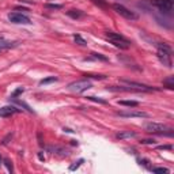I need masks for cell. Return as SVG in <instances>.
<instances>
[{
    "mask_svg": "<svg viewBox=\"0 0 174 174\" xmlns=\"http://www.w3.org/2000/svg\"><path fill=\"white\" fill-rule=\"evenodd\" d=\"M158 46V59L161 60V63L163 65H166L167 68L173 67V63H171V53H173V49H171L170 45L167 44H156Z\"/></svg>",
    "mask_w": 174,
    "mask_h": 174,
    "instance_id": "obj_1",
    "label": "cell"
},
{
    "mask_svg": "<svg viewBox=\"0 0 174 174\" xmlns=\"http://www.w3.org/2000/svg\"><path fill=\"white\" fill-rule=\"evenodd\" d=\"M106 40H109L110 44H113L116 48H120L122 50L131 48V41L126 40L124 36L119 33H114V31H107L106 33Z\"/></svg>",
    "mask_w": 174,
    "mask_h": 174,
    "instance_id": "obj_2",
    "label": "cell"
},
{
    "mask_svg": "<svg viewBox=\"0 0 174 174\" xmlns=\"http://www.w3.org/2000/svg\"><path fill=\"white\" fill-rule=\"evenodd\" d=\"M144 129L150 134H156V135H165V136H173L174 132L171 128H169L165 124H159V122H146Z\"/></svg>",
    "mask_w": 174,
    "mask_h": 174,
    "instance_id": "obj_3",
    "label": "cell"
},
{
    "mask_svg": "<svg viewBox=\"0 0 174 174\" xmlns=\"http://www.w3.org/2000/svg\"><path fill=\"white\" fill-rule=\"evenodd\" d=\"M93 87V85H91V82L89 80V79H83V80H76V82H72V83H70L68 85L67 89L70 90V91H72V93H83V91H86V90H89Z\"/></svg>",
    "mask_w": 174,
    "mask_h": 174,
    "instance_id": "obj_4",
    "label": "cell"
},
{
    "mask_svg": "<svg viewBox=\"0 0 174 174\" xmlns=\"http://www.w3.org/2000/svg\"><path fill=\"white\" fill-rule=\"evenodd\" d=\"M121 83L126 85L128 87L131 89L136 90V91H146V93H151V91H158L159 89H156V87H151V86L148 85H143V83H137V82H134V80H128V79H121Z\"/></svg>",
    "mask_w": 174,
    "mask_h": 174,
    "instance_id": "obj_5",
    "label": "cell"
},
{
    "mask_svg": "<svg viewBox=\"0 0 174 174\" xmlns=\"http://www.w3.org/2000/svg\"><path fill=\"white\" fill-rule=\"evenodd\" d=\"M113 8H114V11L117 12L119 15H121L122 18L128 19V21H136L139 18V15L135 14L134 11H131L129 8H126L125 6H122V4H113Z\"/></svg>",
    "mask_w": 174,
    "mask_h": 174,
    "instance_id": "obj_6",
    "label": "cell"
},
{
    "mask_svg": "<svg viewBox=\"0 0 174 174\" xmlns=\"http://www.w3.org/2000/svg\"><path fill=\"white\" fill-rule=\"evenodd\" d=\"M151 3L154 4L161 12L167 14V15H170L171 11H173V8H174V1L173 0H152Z\"/></svg>",
    "mask_w": 174,
    "mask_h": 174,
    "instance_id": "obj_7",
    "label": "cell"
},
{
    "mask_svg": "<svg viewBox=\"0 0 174 174\" xmlns=\"http://www.w3.org/2000/svg\"><path fill=\"white\" fill-rule=\"evenodd\" d=\"M8 19H10V22L15 23V25H30L31 23L29 16L21 14V12H10L8 14Z\"/></svg>",
    "mask_w": 174,
    "mask_h": 174,
    "instance_id": "obj_8",
    "label": "cell"
},
{
    "mask_svg": "<svg viewBox=\"0 0 174 174\" xmlns=\"http://www.w3.org/2000/svg\"><path fill=\"white\" fill-rule=\"evenodd\" d=\"M117 116L125 117V119H147L148 113H146V112H137V110H129V112H119Z\"/></svg>",
    "mask_w": 174,
    "mask_h": 174,
    "instance_id": "obj_9",
    "label": "cell"
},
{
    "mask_svg": "<svg viewBox=\"0 0 174 174\" xmlns=\"http://www.w3.org/2000/svg\"><path fill=\"white\" fill-rule=\"evenodd\" d=\"M18 112H21V109H18L16 106H14V105H8V106H4L0 109V117H10V116L15 114V113H18Z\"/></svg>",
    "mask_w": 174,
    "mask_h": 174,
    "instance_id": "obj_10",
    "label": "cell"
},
{
    "mask_svg": "<svg viewBox=\"0 0 174 174\" xmlns=\"http://www.w3.org/2000/svg\"><path fill=\"white\" fill-rule=\"evenodd\" d=\"M48 151H50L52 154H57V155L60 156H67L70 152H68V150H64V148L61 147H48Z\"/></svg>",
    "mask_w": 174,
    "mask_h": 174,
    "instance_id": "obj_11",
    "label": "cell"
},
{
    "mask_svg": "<svg viewBox=\"0 0 174 174\" xmlns=\"http://www.w3.org/2000/svg\"><path fill=\"white\" fill-rule=\"evenodd\" d=\"M18 46V42H11V41H0V50L3 49H11Z\"/></svg>",
    "mask_w": 174,
    "mask_h": 174,
    "instance_id": "obj_12",
    "label": "cell"
},
{
    "mask_svg": "<svg viewBox=\"0 0 174 174\" xmlns=\"http://www.w3.org/2000/svg\"><path fill=\"white\" fill-rule=\"evenodd\" d=\"M10 101H11V102H14V104H16V105H19V106L25 107V109H26L27 112H30V113H34V110H33V109H31V107H30L27 104H25L23 101H19V99H16L15 97H12V98H10Z\"/></svg>",
    "mask_w": 174,
    "mask_h": 174,
    "instance_id": "obj_13",
    "label": "cell"
},
{
    "mask_svg": "<svg viewBox=\"0 0 174 174\" xmlns=\"http://www.w3.org/2000/svg\"><path fill=\"white\" fill-rule=\"evenodd\" d=\"M136 136V134L135 132H131V131H124V132H120V134L116 135V137L117 139H131V137H135Z\"/></svg>",
    "mask_w": 174,
    "mask_h": 174,
    "instance_id": "obj_14",
    "label": "cell"
},
{
    "mask_svg": "<svg viewBox=\"0 0 174 174\" xmlns=\"http://www.w3.org/2000/svg\"><path fill=\"white\" fill-rule=\"evenodd\" d=\"M67 15L71 16L72 19H79L85 14H83V11H80V10H70V11H67Z\"/></svg>",
    "mask_w": 174,
    "mask_h": 174,
    "instance_id": "obj_15",
    "label": "cell"
},
{
    "mask_svg": "<svg viewBox=\"0 0 174 174\" xmlns=\"http://www.w3.org/2000/svg\"><path fill=\"white\" fill-rule=\"evenodd\" d=\"M163 87H166L169 90H173L174 89V76H169L167 79L163 80Z\"/></svg>",
    "mask_w": 174,
    "mask_h": 174,
    "instance_id": "obj_16",
    "label": "cell"
},
{
    "mask_svg": "<svg viewBox=\"0 0 174 174\" xmlns=\"http://www.w3.org/2000/svg\"><path fill=\"white\" fill-rule=\"evenodd\" d=\"M120 105H124V106H128V107H136L139 106V102L137 101H119Z\"/></svg>",
    "mask_w": 174,
    "mask_h": 174,
    "instance_id": "obj_17",
    "label": "cell"
},
{
    "mask_svg": "<svg viewBox=\"0 0 174 174\" xmlns=\"http://www.w3.org/2000/svg\"><path fill=\"white\" fill-rule=\"evenodd\" d=\"M86 79H97V80H104L106 79V75H93V74H85L83 75Z\"/></svg>",
    "mask_w": 174,
    "mask_h": 174,
    "instance_id": "obj_18",
    "label": "cell"
},
{
    "mask_svg": "<svg viewBox=\"0 0 174 174\" xmlns=\"http://www.w3.org/2000/svg\"><path fill=\"white\" fill-rule=\"evenodd\" d=\"M74 40H75V42H76L78 45H80V46H86V45H87V41H86L83 37H80L79 34H75Z\"/></svg>",
    "mask_w": 174,
    "mask_h": 174,
    "instance_id": "obj_19",
    "label": "cell"
},
{
    "mask_svg": "<svg viewBox=\"0 0 174 174\" xmlns=\"http://www.w3.org/2000/svg\"><path fill=\"white\" fill-rule=\"evenodd\" d=\"M89 101H93V102H98V104H102V105H106L107 101L106 99H102V98H97V97H86Z\"/></svg>",
    "mask_w": 174,
    "mask_h": 174,
    "instance_id": "obj_20",
    "label": "cell"
},
{
    "mask_svg": "<svg viewBox=\"0 0 174 174\" xmlns=\"http://www.w3.org/2000/svg\"><path fill=\"white\" fill-rule=\"evenodd\" d=\"M53 82H57L56 76H49V78H45L40 82V85H48V83H53Z\"/></svg>",
    "mask_w": 174,
    "mask_h": 174,
    "instance_id": "obj_21",
    "label": "cell"
},
{
    "mask_svg": "<svg viewBox=\"0 0 174 174\" xmlns=\"http://www.w3.org/2000/svg\"><path fill=\"white\" fill-rule=\"evenodd\" d=\"M91 56H93V59L101 60V61H107V57H106V56H102L101 53H95V52H93V53H91Z\"/></svg>",
    "mask_w": 174,
    "mask_h": 174,
    "instance_id": "obj_22",
    "label": "cell"
},
{
    "mask_svg": "<svg viewBox=\"0 0 174 174\" xmlns=\"http://www.w3.org/2000/svg\"><path fill=\"white\" fill-rule=\"evenodd\" d=\"M83 162H85V159H79L78 162H75L72 166H70V170H71V171H75L76 169H79V167H80V165H82Z\"/></svg>",
    "mask_w": 174,
    "mask_h": 174,
    "instance_id": "obj_23",
    "label": "cell"
},
{
    "mask_svg": "<svg viewBox=\"0 0 174 174\" xmlns=\"http://www.w3.org/2000/svg\"><path fill=\"white\" fill-rule=\"evenodd\" d=\"M152 171H154V173H165V174L170 173V170L166 169V167H155V169H152Z\"/></svg>",
    "mask_w": 174,
    "mask_h": 174,
    "instance_id": "obj_24",
    "label": "cell"
},
{
    "mask_svg": "<svg viewBox=\"0 0 174 174\" xmlns=\"http://www.w3.org/2000/svg\"><path fill=\"white\" fill-rule=\"evenodd\" d=\"M3 162H4V165H6V167H7V170L10 171V173H12V171H14V167H12L11 161H10V159H4Z\"/></svg>",
    "mask_w": 174,
    "mask_h": 174,
    "instance_id": "obj_25",
    "label": "cell"
},
{
    "mask_svg": "<svg viewBox=\"0 0 174 174\" xmlns=\"http://www.w3.org/2000/svg\"><path fill=\"white\" fill-rule=\"evenodd\" d=\"M45 7L49 8V10H61L63 6H61V4H46Z\"/></svg>",
    "mask_w": 174,
    "mask_h": 174,
    "instance_id": "obj_26",
    "label": "cell"
},
{
    "mask_svg": "<svg viewBox=\"0 0 174 174\" xmlns=\"http://www.w3.org/2000/svg\"><path fill=\"white\" fill-rule=\"evenodd\" d=\"M140 144H155V140L154 139H141Z\"/></svg>",
    "mask_w": 174,
    "mask_h": 174,
    "instance_id": "obj_27",
    "label": "cell"
},
{
    "mask_svg": "<svg viewBox=\"0 0 174 174\" xmlns=\"http://www.w3.org/2000/svg\"><path fill=\"white\" fill-rule=\"evenodd\" d=\"M12 136H14V134H12V132H11V134H8L7 136H6V137L3 139V140H1V144L6 146V144L8 143V140H11V139H12Z\"/></svg>",
    "mask_w": 174,
    "mask_h": 174,
    "instance_id": "obj_28",
    "label": "cell"
},
{
    "mask_svg": "<svg viewBox=\"0 0 174 174\" xmlns=\"http://www.w3.org/2000/svg\"><path fill=\"white\" fill-rule=\"evenodd\" d=\"M23 91H25V89H23V87H19V89H16L14 93H12V97H18L19 94H22Z\"/></svg>",
    "mask_w": 174,
    "mask_h": 174,
    "instance_id": "obj_29",
    "label": "cell"
},
{
    "mask_svg": "<svg viewBox=\"0 0 174 174\" xmlns=\"http://www.w3.org/2000/svg\"><path fill=\"white\" fill-rule=\"evenodd\" d=\"M93 1H94L95 4H98L99 7H106V3H105L104 0H93Z\"/></svg>",
    "mask_w": 174,
    "mask_h": 174,
    "instance_id": "obj_30",
    "label": "cell"
},
{
    "mask_svg": "<svg viewBox=\"0 0 174 174\" xmlns=\"http://www.w3.org/2000/svg\"><path fill=\"white\" fill-rule=\"evenodd\" d=\"M37 137H38V144H40L41 147H44V140H42V135H41V132L37 134Z\"/></svg>",
    "mask_w": 174,
    "mask_h": 174,
    "instance_id": "obj_31",
    "label": "cell"
},
{
    "mask_svg": "<svg viewBox=\"0 0 174 174\" xmlns=\"http://www.w3.org/2000/svg\"><path fill=\"white\" fill-rule=\"evenodd\" d=\"M158 150H173V146L167 144V146H158Z\"/></svg>",
    "mask_w": 174,
    "mask_h": 174,
    "instance_id": "obj_32",
    "label": "cell"
},
{
    "mask_svg": "<svg viewBox=\"0 0 174 174\" xmlns=\"http://www.w3.org/2000/svg\"><path fill=\"white\" fill-rule=\"evenodd\" d=\"M38 158H40V161H45V156H44V154H42V152H40V154H38Z\"/></svg>",
    "mask_w": 174,
    "mask_h": 174,
    "instance_id": "obj_33",
    "label": "cell"
},
{
    "mask_svg": "<svg viewBox=\"0 0 174 174\" xmlns=\"http://www.w3.org/2000/svg\"><path fill=\"white\" fill-rule=\"evenodd\" d=\"M15 10L16 11H27V8H23V7H16Z\"/></svg>",
    "mask_w": 174,
    "mask_h": 174,
    "instance_id": "obj_34",
    "label": "cell"
},
{
    "mask_svg": "<svg viewBox=\"0 0 174 174\" xmlns=\"http://www.w3.org/2000/svg\"><path fill=\"white\" fill-rule=\"evenodd\" d=\"M64 132H68V134H72L74 131H72V129H70V128H64Z\"/></svg>",
    "mask_w": 174,
    "mask_h": 174,
    "instance_id": "obj_35",
    "label": "cell"
},
{
    "mask_svg": "<svg viewBox=\"0 0 174 174\" xmlns=\"http://www.w3.org/2000/svg\"><path fill=\"white\" fill-rule=\"evenodd\" d=\"M1 162H3V158H1V155H0V165H1Z\"/></svg>",
    "mask_w": 174,
    "mask_h": 174,
    "instance_id": "obj_36",
    "label": "cell"
},
{
    "mask_svg": "<svg viewBox=\"0 0 174 174\" xmlns=\"http://www.w3.org/2000/svg\"><path fill=\"white\" fill-rule=\"evenodd\" d=\"M0 52H1V50H0Z\"/></svg>",
    "mask_w": 174,
    "mask_h": 174,
    "instance_id": "obj_37",
    "label": "cell"
}]
</instances>
